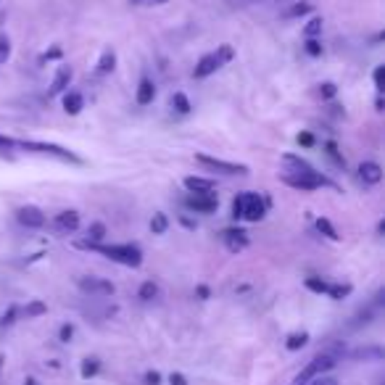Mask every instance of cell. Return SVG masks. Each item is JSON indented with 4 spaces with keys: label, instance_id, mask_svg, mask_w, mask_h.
I'll list each match as a JSON object with an SVG mask.
<instances>
[{
    "label": "cell",
    "instance_id": "1",
    "mask_svg": "<svg viewBox=\"0 0 385 385\" xmlns=\"http://www.w3.org/2000/svg\"><path fill=\"white\" fill-rule=\"evenodd\" d=\"M87 248H93V251L103 253V256H108L111 261H119V264H124V267H140L143 264V253L137 246H130V243H124V246H103V243H82Z\"/></svg>",
    "mask_w": 385,
    "mask_h": 385
},
{
    "label": "cell",
    "instance_id": "2",
    "mask_svg": "<svg viewBox=\"0 0 385 385\" xmlns=\"http://www.w3.org/2000/svg\"><path fill=\"white\" fill-rule=\"evenodd\" d=\"M233 48L230 45H219L214 53H209V56H203L201 61H198V67L193 71V77L196 80H203V77H209V74H214L217 69H222L224 64H230L233 61Z\"/></svg>",
    "mask_w": 385,
    "mask_h": 385
},
{
    "label": "cell",
    "instance_id": "3",
    "mask_svg": "<svg viewBox=\"0 0 385 385\" xmlns=\"http://www.w3.org/2000/svg\"><path fill=\"white\" fill-rule=\"evenodd\" d=\"M283 183L290 185V187H296V190H317V187H333V183L325 177V174H319L317 169H312V172H303V174H283Z\"/></svg>",
    "mask_w": 385,
    "mask_h": 385
},
{
    "label": "cell",
    "instance_id": "4",
    "mask_svg": "<svg viewBox=\"0 0 385 385\" xmlns=\"http://www.w3.org/2000/svg\"><path fill=\"white\" fill-rule=\"evenodd\" d=\"M16 148L32 153H43V156H53V159H61V161H71V164H80V159L71 151L61 148V145H53V143H32V140H16Z\"/></svg>",
    "mask_w": 385,
    "mask_h": 385
},
{
    "label": "cell",
    "instance_id": "5",
    "mask_svg": "<svg viewBox=\"0 0 385 385\" xmlns=\"http://www.w3.org/2000/svg\"><path fill=\"white\" fill-rule=\"evenodd\" d=\"M196 161L206 167L209 172H217V174H248V167L246 164H233V161H222V159H211V156H196Z\"/></svg>",
    "mask_w": 385,
    "mask_h": 385
},
{
    "label": "cell",
    "instance_id": "6",
    "mask_svg": "<svg viewBox=\"0 0 385 385\" xmlns=\"http://www.w3.org/2000/svg\"><path fill=\"white\" fill-rule=\"evenodd\" d=\"M243 217L240 219H248V222H261L264 214H267V201L259 196V193H243Z\"/></svg>",
    "mask_w": 385,
    "mask_h": 385
},
{
    "label": "cell",
    "instance_id": "7",
    "mask_svg": "<svg viewBox=\"0 0 385 385\" xmlns=\"http://www.w3.org/2000/svg\"><path fill=\"white\" fill-rule=\"evenodd\" d=\"M80 290L93 296V299H106V296H114V285L103 277H80Z\"/></svg>",
    "mask_w": 385,
    "mask_h": 385
},
{
    "label": "cell",
    "instance_id": "8",
    "mask_svg": "<svg viewBox=\"0 0 385 385\" xmlns=\"http://www.w3.org/2000/svg\"><path fill=\"white\" fill-rule=\"evenodd\" d=\"M185 206L193 209V211H198V214H211V211H217L219 198L214 193H190L185 198Z\"/></svg>",
    "mask_w": 385,
    "mask_h": 385
},
{
    "label": "cell",
    "instance_id": "9",
    "mask_svg": "<svg viewBox=\"0 0 385 385\" xmlns=\"http://www.w3.org/2000/svg\"><path fill=\"white\" fill-rule=\"evenodd\" d=\"M16 219L27 230H40V227H45V214H43L37 206H21L16 211Z\"/></svg>",
    "mask_w": 385,
    "mask_h": 385
},
{
    "label": "cell",
    "instance_id": "10",
    "mask_svg": "<svg viewBox=\"0 0 385 385\" xmlns=\"http://www.w3.org/2000/svg\"><path fill=\"white\" fill-rule=\"evenodd\" d=\"M53 224H56L58 233H64V235L74 233V230L80 227V214H77V211H61V214H56Z\"/></svg>",
    "mask_w": 385,
    "mask_h": 385
},
{
    "label": "cell",
    "instance_id": "11",
    "mask_svg": "<svg viewBox=\"0 0 385 385\" xmlns=\"http://www.w3.org/2000/svg\"><path fill=\"white\" fill-rule=\"evenodd\" d=\"M222 240L227 243V248L233 253L248 248V235L243 233V230H224V233H222Z\"/></svg>",
    "mask_w": 385,
    "mask_h": 385
},
{
    "label": "cell",
    "instance_id": "12",
    "mask_svg": "<svg viewBox=\"0 0 385 385\" xmlns=\"http://www.w3.org/2000/svg\"><path fill=\"white\" fill-rule=\"evenodd\" d=\"M359 180L364 185H377L383 180V169L380 164H375V161H364L362 167H359Z\"/></svg>",
    "mask_w": 385,
    "mask_h": 385
},
{
    "label": "cell",
    "instance_id": "13",
    "mask_svg": "<svg viewBox=\"0 0 385 385\" xmlns=\"http://www.w3.org/2000/svg\"><path fill=\"white\" fill-rule=\"evenodd\" d=\"M185 187L190 193H214L217 183L214 180H206V177H185Z\"/></svg>",
    "mask_w": 385,
    "mask_h": 385
},
{
    "label": "cell",
    "instance_id": "14",
    "mask_svg": "<svg viewBox=\"0 0 385 385\" xmlns=\"http://www.w3.org/2000/svg\"><path fill=\"white\" fill-rule=\"evenodd\" d=\"M69 82H71V69L58 67L56 77H53V84H51V95H61V93L69 87Z\"/></svg>",
    "mask_w": 385,
    "mask_h": 385
},
{
    "label": "cell",
    "instance_id": "15",
    "mask_svg": "<svg viewBox=\"0 0 385 385\" xmlns=\"http://www.w3.org/2000/svg\"><path fill=\"white\" fill-rule=\"evenodd\" d=\"M137 103L140 106H148V103H153V98H156V84L151 82V80H140V84H137Z\"/></svg>",
    "mask_w": 385,
    "mask_h": 385
},
{
    "label": "cell",
    "instance_id": "16",
    "mask_svg": "<svg viewBox=\"0 0 385 385\" xmlns=\"http://www.w3.org/2000/svg\"><path fill=\"white\" fill-rule=\"evenodd\" d=\"M82 108H84V98L80 93H67V95H64V111H67V114L77 117Z\"/></svg>",
    "mask_w": 385,
    "mask_h": 385
},
{
    "label": "cell",
    "instance_id": "17",
    "mask_svg": "<svg viewBox=\"0 0 385 385\" xmlns=\"http://www.w3.org/2000/svg\"><path fill=\"white\" fill-rule=\"evenodd\" d=\"M21 314H24V319H37V317H43V314H48V306L43 301H32L21 309Z\"/></svg>",
    "mask_w": 385,
    "mask_h": 385
},
{
    "label": "cell",
    "instance_id": "18",
    "mask_svg": "<svg viewBox=\"0 0 385 385\" xmlns=\"http://www.w3.org/2000/svg\"><path fill=\"white\" fill-rule=\"evenodd\" d=\"M117 67V53L114 51H103V56H101V61H98V67H95V71L98 74H108L111 69Z\"/></svg>",
    "mask_w": 385,
    "mask_h": 385
},
{
    "label": "cell",
    "instance_id": "19",
    "mask_svg": "<svg viewBox=\"0 0 385 385\" xmlns=\"http://www.w3.org/2000/svg\"><path fill=\"white\" fill-rule=\"evenodd\" d=\"M103 235H106V227H103L101 222H93V224L87 227V240H84V243H90V246H93V243H101Z\"/></svg>",
    "mask_w": 385,
    "mask_h": 385
},
{
    "label": "cell",
    "instance_id": "20",
    "mask_svg": "<svg viewBox=\"0 0 385 385\" xmlns=\"http://www.w3.org/2000/svg\"><path fill=\"white\" fill-rule=\"evenodd\" d=\"M151 230H153V235H164L169 230V219H167V214H153V219H151Z\"/></svg>",
    "mask_w": 385,
    "mask_h": 385
},
{
    "label": "cell",
    "instance_id": "21",
    "mask_svg": "<svg viewBox=\"0 0 385 385\" xmlns=\"http://www.w3.org/2000/svg\"><path fill=\"white\" fill-rule=\"evenodd\" d=\"M137 296H140V301H153V299L159 296V285H156V283H143V285H140V290H137Z\"/></svg>",
    "mask_w": 385,
    "mask_h": 385
},
{
    "label": "cell",
    "instance_id": "22",
    "mask_svg": "<svg viewBox=\"0 0 385 385\" xmlns=\"http://www.w3.org/2000/svg\"><path fill=\"white\" fill-rule=\"evenodd\" d=\"M306 343H309V333H293L290 338H288V343H285V346H288L290 351H299V349H303Z\"/></svg>",
    "mask_w": 385,
    "mask_h": 385
},
{
    "label": "cell",
    "instance_id": "23",
    "mask_svg": "<svg viewBox=\"0 0 385 385\" xmlns=\"http://www.w3.org/2000/svg\"><path fill=\"white\" fill-rule=\"evenodd\" d=\"M172 106H174V111H180V114H190V101H187L185 93H174V95H172Z\"/></svg>",
    "mask_w": 385,
    "mask_h": 385
},
{
    "label": "cell",
    "instance_id": "24",
    "mask_svg": "<svg viewBox=\"0 0 385 385\" xmlns=\"http://www.w3.org/2000/svg\"><path fill=\"white\" fill-rule=\"evenodd\" d=\"M303 34H306V40H317V34H322V19H312V21L306 24Z\"/></svg>",
    "mask_w": 385,
    "mask_h": 385
},
{
    "label": "cell",
    "instance_id": "25",
    "mask_svg": "<svg viewBox=\"0 0 385 385\" xmlns=\"http://www.w3.org/2000/svg\"><path fill=\"white\" fill-rule=\"evenodd\" d=\"M317 230L325 235V237H330V240H338V237H340V235L335 233V227L327 222V219H317Z\"/></svg>",
    "mask_w": 385,
    "mask_h": 385
},
{
    "label": "cell",
    "instance_id": "26",
    "mask_svg": "<svg viewBox=\"0 0 385 385\" xmlns=\"http://www.w3.org/2000/svg\"><path fill=\"white\" fill-rule=\"evenodd\" d=\"M351 356L353 359H369V356H372V359H383V349H377V346H375V349H359V351H353Z\"/></svg>",
    "mask_w": 385,
    "mask_h": 385
},
{
    "label": "cell",
    "instance_id": "27",
    "mask_svg": "<svg viewBox=\"0 0 385 385\" xmlns=\"http://www.w3.org/2000/svg\"><path fill=\"white\" fill-rule=\"evenodd\" d=\"M303 14H312V5H309V3H296L293 8H288V11H285V19L303 16Z\"/></svg>",
    "mask_w": 385,
    "mask_h": 385
},
{
    "label": "cell",
    "instance_id": "28",
    "mask_svg": "<svg viewBox=\"0 0 385 385\" xmlns=\"http://www.w3.org/2000/svg\"><path fill=\"white\" fill-rule=\"evenodd\" d=\"M8 56H11V40L8 34H0V64H5Z\"/></svg>",
    "mask_w": 385,
    "mask_h": 385
},
{
    "label": "cell",
    "instance_id": "29",
    "mask_svg": "<svg viewBox=\"0 0 385 385\" xmlns=\"http://www.w3.org/2000/svg\"><path fill=\"white\" fill-rule=\"evenodd\" d=\"M349 293H351V285H330L327 288V296H333V299H343Z\"/></svg>",
    "mask_w": 385,
    "mask_h": 385
},
{
    "label": "cell",
    "instance_id": "30",
    "mask_svg": "<svg viewBox=\"0 0 385 385\" xmlns=\"http://www.w3.org/2000/svg\"><path fill=\"white\" fill-rule=\"evenodd\" d=\"M306 288L314 290V293H327L330 285L325 283V280H319V277H309V280H306Z\"/></svg>",
    "mask_w": 385,
    "mask_h": 385
},
{
    "label": "cell",
    "instance_id": "31",
    "mask_svg": "<svg viewBox=\"0 0 385 385\" xmlns=\"http://www.w3.org/2000/svg\"><path fill=\"white\" fill-rule=\"evenodd\" d=\"M98 372V359H84L82 364V377H93Z\"/></svg>",
    "mask_w": 385,
    "mask_h": 385
},
{
    "label": "cell",
    "instance_id": "32",
    "mask_svg": "<svg viewBox=\"0 0 385 385\" xmlns=\"http://www.w3.org/2000/svg\"><path fill=\"white\" fill-rule=\"evenodd\" d=\"M306 385H338V380H335V377H330V375H317L314 380H309Z\"/></svg>",
    "mask_w": 385,
    "mask_h": 385
},
{
    "label": "cell",
    "instance_id": "33",
    "mask_svg": "<svg viewBox=\"0 0 385 385\" xmlns=\"http://www.w3.org/2000/svg\"><path fill=\"white\" fill-rule=\"evenodd\" d=\"M11 148H16V140H11V137H5V135H0V153L5 156V153L11 151Z\"/></svg>",
    "mask_w": 385,
    "mask_h": 385
},
{
    "label": "cell",
    "instance_id": "34",
    "mask_svg": "<svg viewBox=\"0 0 385 385\" xmlns=\"http://www.w3.org/2000/svg\"><path fill=\"white\" fill-rule=\"evenodd\" d=\"M375 84H377V90L383 93V84H385V67H377V69H375Z\"/></svg>",
    "mask_w": 385,
    "mask_h": 385
},
{
    "label": "cell",
    "instance_id": "35",
    "mask_svg": "<svg viewBox=\"0 0 385 385\" xmlns=\"http://www.w3.org/2000/svg\"><path fill=\"white\" fill-rule=\"evenodd\" d=\"M319 95H322V98H333V95H335V84L333 82H325L322 87H319Z\"/></svg>",
    "mask_w": 385,
    "mask_h": 385
},
{
    "label": "cell",
    "instance_id": "36",
    "mask_svg": "<svg viewBox=\"0 0 385 385\" xmlns=\"http://www.w3.org/2000/svg\"><path fill=\"white\" fill-rule=\"evenodd\" d=\"M233 217L235 219L243 217V198H240V196H237V198L233 201Z\"/></svg>",
    "mask_w": 385,
    "mask_h": 385
},
{
    "label": "cell",
    "instance_id": "37",
    "mask_svg": "<svg viewBox=\"0 0 385 385\" xmlns=\"http://www.w3.org/2000/svg\"><path fill=\"white\" fill-rule=\"evenodd\" d=\"M169 385H187V380H185V375H180V372H172L169 375Z\"/></svg>",
    "mask_w": 385,
    "mask_h": 385
},
{
    "label": "cell",
    "instance_id": "38",
    "mask_svg": "<svg viewBox=\"0 0 385 385\" xmlns=\"http://www.w3.org/2000/svg\"><path fill=\"white\" fill-rule=\"evenodd\" d=\"M58 335H61V340H64V343H69V340H71V335H74V327H71V325H64Z\"/></svg>",
    "mask_w": 385,
    "mask_h": 385
},
{
    "label": "cell",
    "instance_id": "39",
    "mask_svg": "<svg viewBox=\"0 0 385 385\" xmlns=\"http://www.w3.org/2000/svg\"><path fill=\"white\" fill-rule=\"evenodd\" d=\"M306 51L312 53V56H319V53H322V48H319L317 40H309V43H306Z\"/></svg>",
    "mask_w": 385,
    "mask_h": 385
},
{
    "label": "cell",
    "instance_id": "40",
    "mask_svg": "<svg viewBox=\"0 0 385 385\" xmlns=\"http://www.w3.org/2000/svg\"><path fill=\"white\" fill-rule=\"evenodd\" d=\"M145 383H148V385H159V383H161V375H159V372H148V375H145Z\"/></svg>",
    "mask_w": 385,
    "mask_h": 385
},
{
    "label": "cell",
    "instance_id": "41",
    "mask_svg": "<svg viewBox=\"0 0 385 385\" xmlns=\"http://www.w3.org/2000/svg\"><path fill=\"white\" fill-rule=\"evenodd\" d=\"M14 317H16V306H11V309H8V314L3 317V325H11V322H14Z\"/></svg>",
    "mask_w": 385,
    "mask_h": 385
},
{
    "label": "cell",
    "instance_id": "42",
    "mask_svg": "<svg viewBox=\"0 0 385 385\" xmlns=\"http://www.w3.org/2000/svg\"><path fill=\"white\" fill-rule=\"evenodd\" d=\"M299 143H301V145H312L314 137H312V135H299Z\"/></svg>",
    "mask_w": 385,
    "mask_h": 385
},
{
    "label": "cell",
    "instance_id": "43",
    "mask_svg": "<svg viewBox=\"0 0 385 385\" xmlns=\"http://www.w3.org/2000/svg\"><path fill=\"white\" fill-rule=\"evenodd\" d=\"M198 296H201V299H209V288H203L201 285V288H198Z\"/></svg>",
    "mask_w": 385,
    "mask_h": 385
},
{
    "label": "cell",
    "instance_id": "44",
    "mask_svg": "<svg viewBox=\"0 0 385 385\" xmlns=\"http://www.w3.org/2000/svg\"><path fill=\"white\" fill-rule=\"evenodd\" d=\"M58 56H61V51H58V48H53V51L48 53V58H58Z\"/></svg>",
    "mask_w": 385,
    "mask_h": 385
},
{
    "label": "cell",
    "instance_id": "45",
    "mask_svg": "<svg viewBox=\"0 0 385 385\" xmlns=\"http://www.w3.org/2000/svg\"><path fill=\"white\" fill-rule=\"evenodd\" d=\"M143 3H148V0H130V5H143Z\"/></svg>",
    "mask_w": 385,
    "mask_h": 385
},
{
    "label": "cell",
    "instance_id": "46",
    "mask_svg": "<svg viewBox=\"0 0 385 385\" xmlns=\"http://www.w3.org/2000/svg\"><path fill=\"white\" fill-rule=\"evenodd\" d=\"M151 5H161V3H167V0H148Z\"/></svg>",
    "mask_w": 385,
    "mask_h": 385
},
{
    "label": "cell",
    "instance_id": "47",
    "mask_svg": "<svg viewBox=\"0 0 385 385\" xmlns=\"http://www.w3.org/2000/svg\"><path fill=\"white\" fill-rule=\"evenodd\" d=\"M24 385H37V380H32V377H30V380H27Z\"/></svg>",
    "mask_w": 385,
    "mask_h": 385
},
{
    "label": "cell",
    "instance_id": "48",
    "mask_svg": "<svg viewBox=\"0 0 385 385\" xmlns=\"http://www.w3.org/2000/svg\"><path fill=\"white\" fill-rule=\"evenodd\" d=\"M290 385H301V383H299V380H293V383H290Z\"/></svg>",
    "mask_w": 385,
    "mask_h": 385
}]
</instances>
